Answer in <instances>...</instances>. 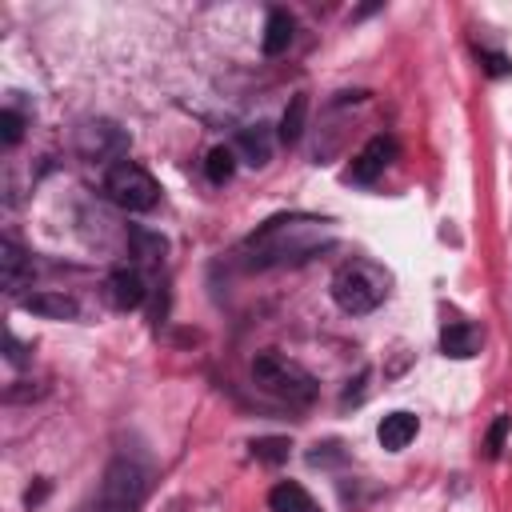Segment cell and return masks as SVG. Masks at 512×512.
Wrapping results in <instances>:
<instances>
[{
    "mask_svg": "<svg viewBox=\"0 0 512 512\" xmlns=\"http://www.w3.org/2000/svg\"><path fill=\"white\" fill-rule=\"evenodd\" d=\"M480 344H484V332H480L476 324H468V320H452V324L440 332V352L452 356V360H468V356H476Z\"/></svg>",
    "mask_w": 512,
    "mask_h": 512,
    "instance_id": "cell-9",
    "label": "cell"
},
{
    "mask_svg": "<svg viewBox=\"0 0 512 512\" xmlns=\"http://www.w3.org/2000/svg\"><path fill=\"white\" fill-rule=\"evenodd\" d=\"M0 280H4L8 292H20L32 280V260L24 256V248L16 240H4L0 244Z\"/></svg>",
    "mask_w": 512,
    "mask_h": 512,
    "instance_id": "cell-11",
    "label": "cell"
},
{
    "mask_svg": "<svg viewBox=\"0 0 512 512\" xmlns=\"http://www.w3.org/2000/svg\"><path fill=\"white\" fill-rule=\"evenodd\" d=\"M268 508H272V512H320L316 500H312L296 480H280V484L268 492Z\"/></svg>",
    "mask_w": 512,
    "mask_h": 512,
    "instance_id": "cell-12",
    "label": "cell"
},
{
    "mask_svg": "<svg viewBox=\"0 0 512 512\" xmlns=\"http://www.w3.org/2000/svg\"><path fill=\"white\" fill-rule=\"evenodd\" d=\"M388 284H392V276L380 264H372V260H348L332 276V300L348 316H364V312H372V308L384 304Z\"/></svg>",
    "mask_w": 512,
    "mask_h": 512,
    "instance_id": "cell-2",
    "label": "cell"
},
{
    "mask_svg": "<svg viewBox=\"0 0 512 512\" xmlns=\"http://www.w3.org/2000/svg\"><path fill=\"white\" fill-rule=\"evenodd\" d=\"M304 112H308V96L300 92V96H292V104H288L284 116H280V140H284V144H296V140H300V132H304Z\"/></svg>",
    "mask_w": 512,
    "mask_h": 512,
    "instance_id": "cell-16",
    "label": "cell"
},
{
    "mask_svg": "<svg viewBox=\"0 0 512 512\" xmlns=\"http://www.w3.org/2000/svg\"><path fill=\"white\" fill-rule=\"evenodd\" d=\"M332 236L324 232L320 220H304V216H280V220H268L248 244V264L252 268H268V264H296V260H308L316 248H328Z\"/></svg>",
    "mask_w": 512,
    "mask_h": 512,
    "instance_id": "cell-1",
    "label": "cell"
},
{
    "mask_svg": "<svg viewBox=\"0 0 512 512\" xmlns=\"http://www.w3.org/2000/svg\"><path fill=\"white\" fill-rule=\"evenodd\" d=\"M252 452L268 464H280V460H288V440L284 436H264V440H252Z\"/></svg>",
    "mask_w": 512,
    "mask_h": 512,
    "instance_id": "cell-18",
    "label": "cell"
},
{
    "mask_svg": "<svg viewBox=\"0 0 512 512\" xmlns=\"http://www.w3.org/2000/svg\"><path fill=\"white\" fill-rule=\"evenodd\" d=\"M8 360H12V364H20V360H24V352H20L16 336H8Z\"/></svg>",
    "mask_w": 512,
    "mask_h": 512,
    "instance_id": "cell-23",
    "label": "cell"
},
{
    "mask_svg": "<svg viewBox=\"0 0 512 512\" xmlns=\"http://www.w3.org/2000/svg\"><path fill=\"white\" fill-rule=\"evenodd\" d=\"M144 468L132 460V456H116L104 472V484H100V500H96V512H140L144 504Z\"/></svg>",
    "mask_w": 512,
    "mask_h": 512,
    "instance_id": "cell-4",
    "label": "cell"
},
{
    "mask_svg": "<svg viewBox=\"0 0 512 512\" xmlns=\"http://www.w3.org/2000/svg\"><path fill=\"white\" fill-rule=\"evenodd\" d=\"M236 148L244 152V160L248 164H268V156H272V144H268V132L264 128H244L240 136H236Z\"/></svg>",
    "mask_w": 512,
    "mask_h": 512,
    "instance_id": "cell-15",
    "label": "cell"
},
{
    "mask_svg": "<svg viewBox=\"0 0 512 512\" xmlns=\"http://www.w3.org/2000/svg\"><path fill=\"white\" fill-rule=\"evenodd\" d=\"M504 432H508V416H500V420L492 424V432H488V456H496V452H500V444H504Z\"/></svg>",
    "mask_w": 512,
    "mask_h": 512,
    "instance_id": "cell-22",
    "label": "cell"
},
{
    "mask_svg": "<svg viewBox=\"0 0 512 512\" xmlns=\"http://www.w3.org/2000/svg\"><path fill=\"white\" fill-rule=\"evenodd\" d=\"M288 44H292V16L284 8H272L268 20H264V52L280 56Z\"/></svg>",
    "mask_w": 512,
    "mask_h": 512,
    "instance_id": "cell-14",
    "label": "cell"
},
{
    "mask_svg": "<svg viewBox=\"0 0 512 512\" xmlns=\"http://www.w3.org/2000/svg\"><path fill=\"white\" fill-rule=\"evenodd\" d=\"M416 432H420V420L412 412H388L380 420V428H376V440H380V448L400 452V448H408L416 440Z\"/></svg>",
    "mask_w": 512,
    "mask_h": 512,
    "instance_id": "cell-10",
    "label": "cell"
},
{
    "mask_svg": "<svg viewBox=\"0 0 512 512\" xmlns=\"http://www.w3.org/2000/svg\"><path fill=\"white\" fill-rule=\"evenodd\" d=\"M24 308H28L32 316H44V320H72V316L80 312L76 300L60 296V292H32V296L24 300Z\"/></svg>",
    "mask_w": 512,
    "mask_h": 512,
    "instance_id": "cell-13",
    "label": "cell"
},
{
    "mask_svg": "<svg viewBox=\"0 0 512 512\" xmlns=\"http://www.w3.org/2000/svg\"><path fill=\"white\" fill-rule=\"evenodd\" d=\"M104 292H108V304L116 312H128V308H140L144 300V280L136 268H116L108 280H104Z\"/></svg>",
    "mask_w": 512,
    "mask_h": 512,
    "instance_id": "cell-8",
    "label": "cell"
},
{
    "mask_svg": "<svg viewBox=\"0 0 512 512\" xmlns=\"http://www.w3.org/2000/svg\"><path fill=\"white\" fill-rule=\"evenodd\" d=\"M20 132H24V116L16 108H4L0 112V136H4V144H16Z\"/></svg>",
    "mask_w": 512,
    "mask_h": 512,
    "instance_id": "cell-19",
    "label": "cell"
},
{
    "mask_svg": "<svg viewBox=\"0 0 512 512\" xmlns=\"http://www.w3.org/2000/svg\"><path fill=\"white\" fill-rule=\"evenodd\" d=\"M232 172H236V152L232 148H212L208 152V160H204V176L212 180V184H228L232 180Z\"/></svg>",
    "mask_w": 512,
    "mask_h": 512,
    "instance_id": "cell-17",
    "label": "cell"
},
{
    "mask_svg": "<svg viewBox=\"0 0 512 512\" xmlns=\"http://www.w3.org/2000/svg\"><path fill=\"white\" fill-rule=\"evenodd\" d=\"M252 380H256L264 392H272V396H280V400H288V404H308V400L316 396V380H312L300 364H292V360H284V356H276V352H260V356L252 360Z\"/></svg>",
    "mask_w": 512,
    "mask_h": 512,
    "instance_id": "cell-3",
    "label": "cell"
},
{
    "mask_svg": "<svg viewBox=\"0 0 512 512\" xmlns=\"http://www.w3.org/2000/svg\"><path fill=\"white\" fill-rule=\"evenodd\" d=\"M392 156H396V144H392L388 136H372V140L356 152V160H352V168H348V180L372 184V180L392 164Z\"/></svg>",
    "mask_w": 512,
    "mask_h": 512,
    "instance_id": "cell-6",
    "label": "cell"
},
{
    "mask_svg": "<svg viewBox=\"0 0 512 512\" xmlns=\"http://www.w3.org/2000/svg\"><path fill=\"white\" fill-rule=\"evenodd\" d=\"M104 192H108V200H112L116 208H124V212H148V208L160 200V184H156L140 164H132V160H120V164L108 168Z\"/></svg>",
    "mask_w": 512,
    "mask_h": 512,
    "instance_id": "cell-5",
    "label": "cell"
},
{
    "mask_svg": "<svg viewBox=\"0 0 512 512\" xmlns=\"http://www.w3.org/2000/svg\"><path fill=\"white\" fill-rule=\"evenodd\" d=\"M132 244L140 248V256H144V260H156V256L164 252V240H160V236H148V232H140V228L132 232Z\"/></svg>",
    "mask_w": 512,
    "mask_h": 512,
    "instance_id": "cell-20",
    "label": "cell"
},
{
    "mask_svg": "<svg viewBox=\"0 0 512 512\" xmlns=\"http://www.w3.org/2000/svg\"><path fill=\"white\" fill-rule=\"evenodd\" d=\"M124 132L120 128H112V124H104V120H96V124H84L80 128V152L88 156V160H104V156H116V152H124Z\"/></svg>",
    "mask_w": 512,
    "mask_h": 512,
    "instance_id": "cell-7",
    "label": "cell"
},
{
    "mask_svg": "<svg viewBox=\"0 0 512 512\" xmlns=\"http://www.w3.org/2000/svg\"><path fill=\"white\" fill-rule=\"evenodd\" d=\"M480 60H484V68H488L492 76H508V72H512V60L500 56V52H480Z\"/></svg>",
    "mask_w": 512,
    "mask_h": 512,
    "instance_id": "cell-21",
    "label": "cell"
}]
</instances>
